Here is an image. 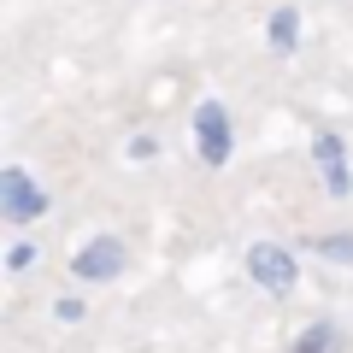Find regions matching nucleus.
<instances>
[{
    "mask_svg": "<svg viewBox=\"0 0 353 353\" xmlns=\"http://www.w3.org/2000/svg\"><path fill=\"white\" fill-rule=\"evenodd\" d=\"M248 271H253V283L271 289V294H289L294 289V253L277 248V241H253V248H248Z\"/></svg>",
    "mask_w": 353,
    "mask_h": 353,
    "instance_id": "nucleus-1",
    "label": "nucleus"
},
{
    "mask_svg": "<svg viewBox=\"0 0 353 353\" xmlns=\"http://www.w3.org/2000/svg\"><path fill=\"white\" fill-rule=\"evenodd\" d=\"M118 271H124V241H112V236H94L71 259V277H83V283H112Z\"/></svg>",
    "mask_w": 353,
    "mask_h": 353,
    "instance_id": "nucleus-2",
    "label": "nucleus"
},
{
    "mask_svg": "<svg viewBox=\"0 0 353 353\" xmlns=\"http://www.w3.org/2000/svg\"><path fill=\"white\" fill-rule=\"evenodd\" d=\"M0 206H6L12 224H30L36 212H48V194L30 183V171H18V165H12V171L0 176Z\"/></svg>",
    "mask_w": 353,
    "mask_h": 353,
    "instance_id": "nucleus-3",
    "label": "nucleus"
},
{
    "mask_svg": "<svg viewBox=\"0 0 353 353\" xmlns=\"http://www.w3.org/2000/svg\"><path fill=\"white\" fill-rule=\"evenodd\" d=\"M194 141H201V159L206 165H224L230 159V112L218 101H206L194 112Z\"/></svg>",
    "mask_w": 353,
    "mask_h": 353,
    "instance_id": "nucleus-4",
    "label": "nucleus"
},
{
    "mask_svg": "<svg viewBox=\"0 0 353 353\" xmlns=\"http://www.w3.org/2000/svg\"><path fill=\"white\" fill-rule=\"evenodd\" d=\"M312 153H318V171H324V189L330 194H347L353 176H347V148H341V136H312Z\"/></svg>",
    "mask_w": 353,
    "mask_h": 353,
    "instance_id": "nucleus-5",
    "label": "nucleus"
},
{
    "mask_svg": "<svg viewBox=\"0 0 353 353\" xmlns=\"http://www.w3.org/2000/svg\"><path fill=\"white\" fill-rule=\"evenodd\" d=\"M341 347V336L330 324H312V330H301V341H294V353H336Z\"/></svg>",
    "mask_w": 353,
    "mask_h": 353,
    "instance_id": "nucleus-6",
    "label": "nucleus"
},
{
    "mask_svg": "<svg viewBox=\"0 0 353 353\" xmlns=\"http://www.w3.org/2000/svg\"><path fill=\"white\" fill-rule=\"evenodd\" d=\"M294 30H301V18H294L289 6H283V12L271 18V48H283V53H289V48H294Z\"/></svg>",
    "mask_w": 353,
    "mask_h": 353,
    "instance_id": "nucleus-7",
    "label": "nucleus"
},
{
    "mask_svg": "<svg viewBox=\"0 0 353 353\" xmlns=\"http://www.w3.org/2000/svg\"><path fill=\"white\" fill-rule=\"evenodd\" d=\"M318 253H324V259L353 265V236H324V241H318Z\"/></svg>",
    "mask_w": 353,
    "mask_h": 353,
    "instance_id": "nucleus-8",
    "label": "nucleus"
},
{
    "mask_svg": "<svg viewBox=\"0 0 353 353\" xmlns=\"http://www.w3.org/2000/svg\"><path fill=\"white\" fill-rule=\"evenodd\" d=\"M30 259H36V253H30V248H24V241H18V248H12V253H6V265H12V271H24V265H30Z\"/></svg>",
    "mask_w": 353,
    "mask_h": 353,
    "instance_id": "nucleus-9",
    "label": "nucleus"
}]
</instances>
